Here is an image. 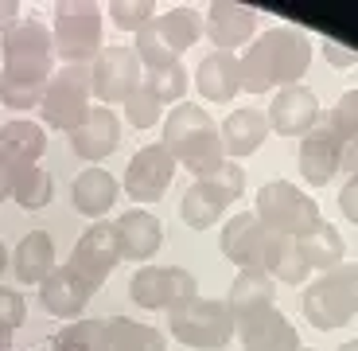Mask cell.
Instances as JSON below:
<instances>
[{
  "mask_svg": "<svg viewBox=\"0 0 358 351\" xmlns=\"http://www.w3.org/2000/svg\"><path fill=\"white\" fill-rule=\"evenodd\" d=\"M312 36L300 27H268L253 39L250 47L238 51V74H242V90L268 94L280 86H296L312 67Z\"/></svg>",
  "mask_w": 358,
  "mask_h": 351,
  "instance_id": "6da1fadb",
  "label": "cell"
},
{
  "mask_svg": "<svg viewBox=\"0 0 358 351\" xmlns=\"http://www.w3.org/2000/svg\"><path fill=\"white\" fill-rule=\"evenodd\" d=\"M164 149L176 156L179 168L195 172V180L210 176L226 164L222 156V133H218V121L206 113L199 102H179V106L168 109L164 117Z\"/></svg>",
  "mask_w": 358,
  "mask_h": 351,
  "instance_id": "7a4b0ae2",
  "label": "cell"
},
{
  "mask_svg": "<svg viewBox=\"0 0 358 351\" xmlns=\"http://www.w3.org/2000/svg\"><path fill=\"white\" fill-rule=\"evenodd\" d=\"M0 78L4 82H20L31 90H47V82L55 74V39L51 27L39 20L20 16L16 24L0 36Z\"/></svg>",
  "mask_w": 358,
  "mask_h": 351,
  "instance_id": "3957f363",
  "label": "cell"
},
{
  "mask_svg": "<svg viewBox=\"0 0 358 351\" xmlns=\"http://www.w3.org/2000/svg\"><path fill=\"white\" fill-rule=\"evenodd\" d=\"M300 308H304L308 324L320 328V332L347 328L358 316V266L343 261L335 270L320 273V277L300 293Z\"/></svg>",
  "mask_w": 358,
  "mask_h": 351,
  "instance_id": "277c9868",
  "label": "cell"
},
{
  "mask_svg": "<svg viewBox=\"0 0 358 351\" xmlns=\"http://www.w3.org/2000/svg\"><path fill=\"white\" fill-rule=\"evenodd\" d=\"M101 16L106 8L94 0H63L55 4V59L63 67H90L101 51Z\"/></svg>",
  "mask_w": 358,
  "mask_h": 351,
  "instance_id": "5b68a950",
  "label": "cell"
},
{
  "mask_svg": "<svg viewBox=\"0 0 358 351\" xmlns=\"http://www.w3.org/2000/svg\"><path fill=\"white\" fill-rule=\"evenodd\" d=\"M253 215L268 234H288V238H304L320 223V203L304 188L288 180H268L253 195Z\"/></svg>",
  "mask_w": 358,
  "mask_h": 351,
  "instance_id": "8992f818",
  "label": "cell"
},
{
  "mask_svg": "<svg viewBox=\"0 0 358 351\" xmlns=\"http://www.w3.org/2000/svg\"><path fill=\"white\" fill-rule=\"evenodd\" d=\"M245 191V172L238 160H226L218 172L195 180L183 199H179V219L191 226V230H210L218 226V219L230 211V203H238Z\"/></svg>",
  "mask_w": 358,
  "mask_h": 351,
  "instance_id": "52a82bcc",
  "label": "cell"
},
{
  "mask_svg": "<svg viewBox=\"0 0 358 351\" xmlns=\"http://www.w3.org/2000/svg\"><path fill=\"white\" fill-rule=\"evenodd\" d=\"M168 332L176 336L183 347L195 351H218L234 340V316L226 308V301L199 297L191 305L168 312Z\"/></svg>",
  "mask_w": 358,
  "mask_h": 351,
  "instance_id": "ba28073f",
  "label": "cell"
},
{
  "mask_svg": "<svg viewBox=\"0 0 358 351\" xmlns=\"http://www.w3.org/2000/svg\"><path fill=\"white\" fill-rule=\"evenodd\" d=\"M129 297L136 308H148V312H176L199 301V281L179 266H141L129 281Z\"/></svg>",
  "mask_w": 358,
  "mask_h": 351,
  "instance_id": "9c48e42d",
  "label": "cell"
},
{
  "mask_svg": "<svg viewBox=\"0 0 358 351\" xmlns=\"http://www.w3.org/2000/svg\"><path fill=\"white\" fill-rule=\"evenodd\" d=\"M94 106V90H90V67H59L51 74L39 102V113H43V129H63L71 133L78 125L86 109Z\"/></svg>",
  "mask_w": 358,
  "mask_h": 351,
  "instance_id": "30bf717a",
  "label": "cell"
},
{
  "mask_svg": "<svg viewBox=\"0 0 358 351\" xmlns=\"http://www.w3.org/2000/svg\"><path fill=\"white\" fill-rule=\"evenodd\" d=\"M141 78H144V67L136 59V51L125 43H101L98 59L90 63V90H94L98 106L125 102L141 86Z\"/></svg>",
  "mask_w": 358,
  "mask_h": 351,
  "instance_id": "8fae6325",
  "label": "cell"
},
{
  "mask_svg": "<svg viewBox=\"0 0 358 351\" xmlns=\"http://www.w3.org/2000/svg\"><path fill=\"white\" fill-rule=\"evenodd\" d=\"M117 261H121V246H117V226L113 223H90L86 230L78 234V242L71 250V266L82 281H86L90 293H98L106 285V277L117 270Z\"/></svg>",
  "mask_w": 358,
  "mask_h": 351,
  "instance_id": "7c38bea8",
  "label": "cell"
},
{
  "mask_svg": "<svg viewBox=\"0 0 358 351\" xmlns=\"http://www.w3.org/2000/svg\"><path fill=\"white\" fill-rule=\"evenodd\" d=\"M176 156L164 149L160 141L156 144H144V149H136L133 160H129L125 168V195L133 199V203H160V195L171 188V176H176Z\"/></svg>",
  "mask_w": 358,
  "mask_h": 351,
  "instance_id": "4fadbf2b",
  "label": "cell"
},
{
  "mask_svg": "<svg viewBox=\"0 0 358 351\" xmlns=\"http://www.w3.org/2000/svg\"><path fill=\"white\" fill-rule=\"evenodd\" d=\"M265 121H268V133L308 137L320 125V98H315V90H308L304 82L280 86V90L273 94V102L265 106Z\"/></svg>",
  "mask_w": 358,
  "mask_h": 351,
  "instance_id": "5bb4252c",
  "label": "cell"
},
{
  "mask_svg": "<svg viewBox=\"0 0 358 351\" xmlns=\"http://www.w3.org/2000/svg\"><path fill=\"white\" fill-rule=\"evenodd\" d=\"M203 36L215 43V51H234L250 47L257 39V12L238 0H215L203 12Z\"/></svg>",
  "mask_w": 358,
  "mask_h": 351,
  "instance_id": "9a60e30c",
  "label": "cell"
},
{
  "mask_svg": "<svg viewBox=\"0 0 358 351\" xmlns=\"http://www.w3.org/2000/svg\"><path fill=\"white\" fill-rule=\"evenodd\" d=\"M66 137H71V149H74L78 160L101 164L106 156H113L117 144H121V117L109 106H98V102H94V106L86 109V117H82Z\"/></svg>",
  "mask_w": 358,
  "mask_h": 351,
  "instance_id": "2e32d148",
  "label": "cell"
},
{
  "mask_svg": "<svg viewBox=\"0 0 358 351\" xmlns=\"http://www.w3.org/2000/svg\"><path fill=\"white\" fill-rule=\"evenodd\" d=\"M347 156V141L331 125H315L308 137H300V176L308 188H327Z\"/></svg>",
  "mask_w": 358,
  "mask_h": 351,
  "instance_id": "e0dca14e",
  "label": "cell"
},
{
  "mask_svg": "<svg viewBox=\"0 0 358 351\" xmlns=\"http://www.w3.org/2000/svg\"><path fill=\"white\" fill-rule=\"evenodd\" d=\"M90 297H94V293H90L86 281H82L71 266H55V270L39 281V305H43V312L59 316V320H78V316L86 312Z\"/></svg>",
  "mask_w": 358,
  "mask_h": 351,
  "instance_id": "ac0fdd59",
  "label": "cell"
},
{
  "mask_svg": "<svg viewBox=\"0 0 358 351\" xmlns=\"http://www.w3.org/2000/svg\"><path fill=\"white\" fill-rule=\"evenodd\" d=\"M117 246L125 261H148L164 246V223L148 207H129L117 219Z\"/></svg>",
  "mask_w": 358,
  "mask_h": 351,
  "instance_id": "d6986e66",
  "label": "cell"
},
{
  "mask_svg": "<svg viewBox=\"0 0 358 351\" xmlns=\"http://www.w3.org/2000/svg\"><path fill=\"white\" fill-rule=\"evenodd\" d=\"M273 297H277V281L268 277V273H261V270L238 273L230 293H226V308L234 316V328L253 320V316H261V312H268V308H277Z\"/></svg>",
  "mask_w": 358,
  "mask_h": 351,
  "instance_id": "ffe728a7",
  "label": "cell"
},
{
  "mask_svg": "<svg viewBox=\"0 0 358 351\" xmlns=\"http://www.w3.org/2000/svg\"><path fill=\"white\" fill-rule=\"evenodd\" d=\"M234 336L242 340L245 351H296L300 347V336H296L292 320H288L280 308H268V312L253 316L245 324L234 328Z\"/></svg>",
  "mask_w": 358,
  "mask_h": 351,
  "instance_id": "44dd1931",
  "label": "cell"
},
{
  "mask_svg": "<svg viewBox=\"0 0 358 351\" xmlns=\"http://www.w3.org/2000/svg\"><path fill=\"white\" fill-rule=\"evenodd\" d=\"M261 250H265V226L257 223L253 211L226 219L222 226V254L238 266V273L245 270H261Z\"/></svg>",
  "mask_w": 358,
  "mask_h": 351,
  "instance_id": "7402d4cb",
  "label": "cell"
},
{
  "mask_svg": "<svg viewBox=\"0 0 358 351\" xmlns=\"http://www.w3.org/2000/svg\"><path fill=\"white\" fill-rule=\"evenodd\" d=\"M117 195H121V184H117L113 172L98 168V164H90L86 172H78V180H74L71 188V203L78 215L94 219V223H101V215H109V207L117 203Z\"/></svg>",
  "mask_w": 358,
  "mask_h": 351,
  "instance_id": "603a6c76",
  "label": "cell"
},
{
  "mask_svg": "<svg viewBox=\"0 0 358 351\" xmlns=\"http://www.w3.org/2000/svg\"><path fill=\"white\" fill-rule=\"evenodd\" d=\"M218 133H222V156H230V160L253 156L268 141L265 109H230L226 121L218 125Z\"/></svg>",
  "mask_w": 358,
  "mask_h": 351,
  "instance_id": "cb8c5ba5",
  "label": "cell"
},
{
  "mask_svg": "<svg viewBox=\"0 0 358 351\" xmlns=\"http://www.w3.org/2000/svg\"><path fill=\"white\" fill-rule=\"evenodd\" d=\"M195 90L206 102H234L242 90V74H238V55L234 51H210L195 67Z\"/></svg>",
  "mask_w": 358,
  "mask_h": 351,
  "instance_id": "d4e9b609",
  "label": "cell"
},
{
  "mask_svg": "<svg viewBox=\"0 0 358 351\" xmlns=\"http://www.w3.org/2000/svg\"><path fill=\"white\" fill-rule=\"evenodd\" d=\"M261 273H268L280 285H304L308 281V261L300 254V238L288 234H268L265 230V250H261Z\"/></svg>",
  "mask_w": 358,
  "mask_h": 351,
  "instance_id": "484cf974",
  "label": "cell"
},
{
  "mask_svg": "<svg viewBox=\"0 0 358 351\" xmlns=\"http://www.w3.org/2000/svg\"><path fill=\"white\" fill-rule=\"evenodd\" d=\"M47 153V129L43 121H27V117H12L0 125V156H8L16 168L39 164Z\"/></svg>",
  "mask_w": 358,
  "mask_h": 351,
  "instance_id": "4316f807",
  "label": "cell"
},
{
  "mask_svg": "<svg viewBox=\"0 0 358 351\" xmlns=\"http://www.w3.org/2000/svg\"><path fill=\"white\" fill-rule=\"evenodd\" d=\"M12 273L20 285H39L47 273L55 270V242L47 230H27L12 250Z\"/></svg>",
  "mask_w": 358,
  "mask_h": 351,
  "instance_id": "83f0119b",
  "label": "cell"
},
{
  "mask_svg": "<svg viewBox=\"0 0 358 351\" xmlns=\"http://www.w3.org/2000/svg\"><path fill=\"white\" fill-rule=\"evenodd\" d=\"M152 24H156L160 39L168 43V51L176 55V59L203 39V12H199L195 4H176V8H168L164 16H156Z\"/></svg>",
  "mask_w": 358,
  "mask_h": 351,
  "instance_id": "f1b7e54d",
  "label": "cell"
},
{
  "mask_svg": "<svg viewBox=\"0 0 358 351\" xmlns=\"http://www.w3.org/2000/svg\"><path fill=\"white\" fill-rule=\"evenodd\" d=\"M300 254H304L308 270L327 273V270H335V266H343V258H347V242H343L339 226L327 223V219H320V223L300 238Z\"/></svg>",
  "mask_w": 358,
  "mask_h": 351,
  "instance_id": "f546056e",
  "label": "cell"
},
{
  "mask_svg": "<svg viewBox=\"0 0 358 351\" xmlns=\"http://www.w3.org/2000/svg\"><path fill=\"white\" fill-rule=\"evenodd\" d=\"M109 351H168L160 328L129 320V316H109Z\"/></svg>",
  "mask_w": 358,
  "mask_h": 351,
  "instance_id": "4dcf8cb0",
  "label": "cell"
},
{
  "mask_svg": "<svg viewBox=\"0 0 358 351\" xmlns=\"http://www.w3.org/2000/svg\"><path fill=\"white\" fill-rule=\"evenodd\" d=\"M51 351H109V320H74L51 340Z\"/></svg>",
  "mask_w": 358,
  "mask_h": 351,
  "instance_id": "1f68e13d",
  "label": "cell"
},
{
  "mask_svg": "<svg viewBox=\"0 0 358 351\" xmlns=\"http://www.w3.org/2000/svg\"><path fill=\"white\" fill-rule=\"evenodd\" d=\"M55 195V180L51 172L39 168V164H27V168H16V188H12V199H16L24 211H43Z\"/></svg>",
  "mask_w": 358,
  "mask_h": 351,
  "instance_id": "d6a6232c",
  "label": "cell"
},
{
  "mask_svg": "<svg viewBox=\"0 0 358 351\" xmlns=\"http://www.w3.org/2000/svg\"><path fill=\"white\" fill-rule=\"evenodd\" d=\"M144 86L160 98V106H179L183 94H187V67L171 63L160 67V71H144Z\"/></svg>",
  "mask_w": 358,
  "mask_h": 351,
  "instance_id": "836d02e7",
  "label": "cell"
},
{
  "mask_svg": "<svg viewBox=\"0 0 358 351\" xmlns=\"http://www.w3.org/2000/svg\"><path fill=\"white\" fill-rule=\"evenodd\" d=\"M133 51H136V59H141V67H144V71H160V67L179 63L176 55L168 51V43L160 39L156 24H144L141 32H136V36H133Z\"/></svg>",
  "mask_w": 358,
  "mask_h": 351,
  "instance_id": "e575fe53",
  "label": "cell"
},
{
  "mask_svg": "<svg viewBox=\"0 0 358 351\" xmlns=\"http://www.w3.org/2000/svg\"><path fill=\"white\" fill-rule=\"evenodd\" d=\"M121 106H125V121H129L133 129H152L156 121L164 117L160 98H156V94L148 90V86H144V78H141V86H136V90L129 94L125 102H121Z\"/></svg>",
  "mask_w": 358,
  "mask_h": 351,
  "instance_id": "d590c367",
  "label": "cell"
},
{
  "mask_svg": "<svg viewBox=\"0 0 358 351\" xmlns=\"http://www.w3.org/2000/svg\"><path fill=\"white\" fill-rule=\"evenodd\" d=\"M106 16L113 20V27L117 32H141L144 24H152L156 20V8L148 4V0H113L106 8Z\"/></svg>",
  "mask_w": 358,
  "mask_h": 351,
  "instance_id": "8d00e7d4",
  "label": "cell"
},
{
  "mask_svg": "<svg viewBox=\"0 0 358 351\" xmlns=\"http://www.w3.org/2000/svg\"><path fill=\"white\" fill-rule=\"evenodd\" d=\"M327 125H331L347 144L358 141V86L347 94H339V102H335L331 113H327Z\"/></svg>",
  "mask_w": 358,
  "mask_h": 351,
  "instance_id": "74e56055",
  "label": "cell"
},
{
  "mask_svg": "<svg viewBox=\"0 0 358 351\" xmlns=\"http://www.w3.org/2000/svg\"><path fill=\"white\" fill-rule=\"evenodd\" d=\"M24 316H27L24 297H20L16 289L0 285V328H4V332H16V328L24 324Z\"/></svg>",
  "mask_w": 358,
  "mask_h": 351,
  "instance_id": "f35d334b",
  "label": "cell"
},
{
  "mask_svg": "<svg viewBox=\"0 0 358 351\" xmlns=\"http://www.w3.org/2000/svg\"><path fill=\"white\" fill-rule=\"evenodd\" d=\"M315 47H320V55L335 67V71H350V67L358 63V51H355V47H343L339 39H320Z\"/></svg>",
  "mask_w": 358,
  "mask_h": 351,
  "instance_id": "ab89813d",
  "label": "cell"
},
{
  "mask_svg": "<svg viewBox=\"0 0 358 351\" xmlns=\"http://www.w3.org/2000/svg\"><path fill=\"white\" fill-rule=\"evenodd\" d=\"M339 211H343V219H347V223L358 226V176H350V180L343 184V191H339Z\"/></svg>",
  "mask_w": 358,
  "mask_h": 351,
  "instance_id": "60d3db41",
  "label": "cell"
},
{
  "mask_svg": "<svg viewBox=\"0 0 358 351\" xmlns=\"http://www.w3.org/2000/svg\"><path fill=\"white\" fill-rule=\"evenodd\" d=\"M12 188H16V164L8 156H0V203L12 199Z\"/></svg>",
  "mask_w": 358,
  "mask_h": 351,
  "instance_id": "b9f144b4",
  "label": "cell"
},
{
  "mask_svg": "<svg viewBox=\"0 0 358 351\" xmlns=\"http://www.w3.org/2000/svg\"><path fill=\"white\" fill-rule=\"evenodd\" d=\"M16 20H20V4L16 0H0V36H4Z\"/></svg>",
  "mask_w": 358,
  "mask_h": 351,
  "instance_id": "7bdbcfd3",
  "label": "cell"
},
{
  "mask_svg": "<svg viewBox=\"0 0 358 351\" xmlns=\"http://www.w3.org/2000/svg\"><path fill=\"white\" fill-rule=\"evenodd\" d=\"M0 351H12V332H4V328H0Z\"/></svg>",
  "mask_w": 358,
  "mask_h": 351,
  "instance_id": "ee69618b",
  "label": "cell"
},
{
  "mask_svg": "<svg viewBox=\"0 0 358 351\" xmlns=\"http://www.w3.org/2000/svg\"><path fill=\"white\" fill-rule=\"evenodd\" d=\"M8 270V250H4V242H0V273Z\"/></svg>",
  "mask_w": 358,
  "mask_h": 351,
  "instance_id": "f6af8a7d",
  "label": "cell"
},
{
  "mask_svg": "<svg viewBox=\"0 0 358 351\" xmlns=\"http://www.w3.org/2000/svg\"><path fill=\"white\" fill-rule=\"evenodd\" d=\"M339 351H358V340H347V343H339Z\"/></svg>",
  "mask_w": 358,
  "mask_h": 351,
  "instance_id": "bcb514c9",
  "label": "cell"
},
{
  "mask_svg": "<svg viewBox=\"0 0 358 351\" xmlns=\"http://www.w3.org/2000/svg\"><path fill=\"white\" fill-rule=\"evenodd\" d=\"M296 351H315V347H304V343H300V347H296Z\"/></svg>",
  "mask_w": 358,
  "mask_h": 351,
  "instance_id": "7dc6e473",
  "label": "cell"
},
{
  "mask_svg": "<svg viewBox=\"0 0 358 351\" xmlns=\"http://www.w3.org/2000/svg\"><path fill=\"white\" fill-rule=\"evenodd\" d=\"M355 176H358V164H355Z\"/></svg>",
  "mask_w": 358,
  "mask_h": 351,
  "instance_id": "c3c4849f",
  "label": "cell"
}]
</instances>
